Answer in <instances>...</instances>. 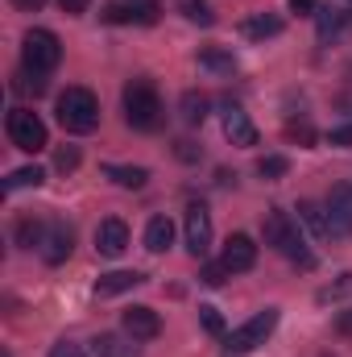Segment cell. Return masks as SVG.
Listing matches in <instances>:
<instances>
[{
  "instance_id": "6da1fadb",
  "label": "cell",
  "mask_w": 352,
  "mask_h": 357,
  "mask_svg": "<svg viewBox=\"0 0 352 357\" xmlns=\"http://www.w3.org/2000/svg\"><path fill=\"white\" fill-rule=\"evenodd\" d=\"M262 233H265V245H273L278 254H286L294 266H303V270H311L315 266V254L307 250V237L298 233V225L282 212V208H273V212H265V225H262Z\"/></svg>"
},
{
  "instance_id": "7a4b0ae2",
  "label": "cell",
  "mask_w": 352,
  "mask_h": 357,
  "mask_svg": "<svg viewBox=\"0 0 352 357\" xmlns=\"http://www.w3.org/2000/svg\"><path fill=\"white\" fill-rule=\"evenodd\" d=\"M125 121H129V129H137V133H154V129L166 121L162 100H158V88H154L150 79H133V84L125 88Z\"/></svg>"
},
{
  "instance_id": "3957f363",
  "label": "cell",
  "mask_w": 352,
  "mask_h": 357,
  "mask_svg": "<svg viewBox=\"0 0 352 357\" xmlns=\"http://www.w3.org/2000/svg\"><path fill=\"white\" fill-rule=\"evenodd\" d=\"M58 125L71 133H91L99 125V100L88 88H67L58 96Z\"/></svg>"
},
{
  "instance_id": "277c9868",
  "label": "cell",
  "mask_w": 352,
  "mask_h": 357,
  "mask_svg": "<svg viewBox=\"0 0 352 357\" xmlns=\"http://www.w3.org/2000/svg\"><path fill=\"white\" fill-rule=\"evenodd\" d=\"M21 63L29 75H50L58 63H63V42L58 33L50 29H29L25 33V46H21Z\"/></svg>"
},
{
  "instance_id": "5b68a950",
  "label": "cell",
  "mask_w": 352,
  "mask_h": 357,
  "mask_svg": "<svg viewBox=\"0 0 352 357\" xmlns=\"http://www.w3.org/2000/svg\"><path fill=\"white\" fill-rule=\"evenodd\" d=\"M8 142L17 146V150H25V154H38V150H46V125H42V116L38 112H29V108H13L8 112Z\"/></svg>"
},
{
  "instance_id": "8992f818",
  "label": "cell",
  "mask_w": 352,
  "mask_h": 357,
  "mask_svg": "<svg viewBox=\"0 0 352 357\" xmlns=\"http://www.w3.org/2000/svg\"><path fill=\"white\" fill-rule=\"evenodd\" d=\"M278 328V307H265V312H257L253 320H245L241 328H232V337H228V354H249V349H257V345H265V337Z\"/></svg>"
},
{
  "instance_id": "52a82bcc",
  "label": "cell",
  "mask_w": 352,
  "mask_h": 357,
  "mask_svg": "<svg viewBox=\"0 0 352 357\" xmlns=\"http://www.w3.org/2000/svg\"><path fill=\"white\" fill-rule=\"evenodd\" d=\"M182 233H186V250H191L195 258H207V250H211V216H207L203 204H191V208H186Z\"/></svg>"
},
{
  "instance_id": "ba28073f",
  "label": "cell",
  "mask_w": 352,
  "mask_h": 357,
  "mask_svg": "<svg viewBox=\"0 0 352 357\" xmlns=\"http://www.w3.org/2000/svg\"><path fill=\"white\" fill-rule=\"evenodd\" d=\"M323 208H328L332 237H352V183H336Z\"/></svg>"
},
{
  "instance_id": "9c48e42d",
  "label": "cell",
  "mask_w": 352,
  "mask_h": 357,
  "mask_svg": "<svg viewBox=\"0 0 352 357\" xmlns=\"http://www.w3.org/2000/svg\"><path fill=\"white\" fill-rule=\"evenodd\" d=\"M120 328H125V337H133V341H154V337L162 333V316H158L154 307H145V303H133V307L120 316Z\"/></svg>"
},
{
  "instance_id": "30bf717a",
  "label": "cell",
  "mask_w": 352,
  "mask_h": 357,
  "mask_svg": "<svg viewBox=\"0 0 352 357\" xmlns=\"http://www.w3.org/2000/svg\"><path fill=\"white\" fill-rule=\"evenodd\" d=\"M125 250H129V225L120 216L99 220V229H95V254L99 258H120Z\"/></svg>"
},
{
  "instance_id": "8fae6325",
  "label": "cell",
  "mask_w": 352,
  "mask_h": 357,
  "mask_svg": "<svg viewBox=\"0 0 352 357\" xmlns=\"http://www.w3.org/2000/svg\"><path fill=\"white\" fill-rule=\"evenodd\" d=\"M228 274H245V270L257 266V245H253V237L249 233H232L228 241H224V258H220Z\"/></svg>"
},
{
  "instance_id": "7c38bea8",
  "label": "cell",
  "mask_w": 352,
  "mask_h": 357,
  "mask_svg": "<svg viewBox=\"0 0 352 357\" xmlns=\"http://www.w3.org/2000/svg\"><path fill=\"white\" fill-rule=\"evenodd\" d=\"M71 250H75V233H71V225L54 220V225L46 229V241H42V258H46L50 266H63V262L71 258Z\"/></svg>"
},
{
  "instance_id": "4fadbf2b",
  "label": "cell",
  "mask_w": 352,
  "mask_h": 357,
  "mask_svg": "<svg viewBox=\"0 0 352 357\" xmlns=\"http://www.w3.org/2000/svg\"><path fill=\"white\" fill-rule=\"evenodd\" d=\"M224 133L232 146H257V125L249 121V112L241 104H228L224 108Z\"/></svg>"
},
{
  "instance_id": "5bb4252c",
  "label": "cell",
  "mask_w": 352,
  "mask_h": 357,
  "mask_svg": "<svg viewBox=\"0 0 352 357\" xmlns=\"http://www.w3.org/2000/svg\"><path fill=\"white\" fill-rule=\"evenodd\" d=\"M108 21L116 25H154L158 21V4L154 0H133V4H112Z\"/></svg>"
},
{
  "instance_id": "9a60e30c",
  "label": "cell",
  "mask_w": 352,
  "mask_h": 357,
  "mask_svg": "<svg viewBox=\"0 0 352 357\" xmlns=\"http://www.w3.org/2000/svg\"><path fill=\"white\" fill-rule=\"evenodd\" d=\"M141 282H145V274H137V270H112V274H99L95 278V295L99 299H112V295H125V291H133Z\"/></svg>"
},
{
  "instance_id": "2e32d148",
  "label": "cell",
  "mask_w": 352,
  "mask_h": 357,
  "mask_svg": "<svg viewBox=\"0 0 352 357\" xmlns=\"http://www.w3.org/2000/svg\"><path fill=\"white\" fill-rule=\"evenodd\" d=\"M91 354L95 357H137V341L133 337H116V333H99L91 341Z\"/></svg>"
},
{
  "instance_id": "e0dca14e",
  "label": "cell",
  "mask_w": 352,
  "mask_h": 357,
  "mask_svg": "<svg viewBox=\"0 0 352 357\" xmlns=\"http://www.w3.org/2000/svg\"><path fill=\"white\" fill-rule=\"evenodd\" d=\"M175 245V225H170V216H154L150 225H145V250L150 254H166Z\"/></svg>"
},
{
  "instance_id": "ac0fdd59",
  "label": "cell",
  "mask_w": 352,
  "mask_h": 357,
  "mask_svg": "<svg viewBox=\"0 0 352 357\" xmlns=\"http://www.w3.org/2000/svg\"><path fill=\"white\" fill-rule=\"evenodd\" d=\"M13 241H17L21 250H33V245H42V241H46V225H42L33 212H25V216L13 225Z\"/></svg>"
},
{
  "instance_id": "d6986e66",
  "label": "cell",
  "mask_w": 352,
  "mask_h": 357,
  "mask_svg": "<svg viewBox=\"0 0 352 357\" xmlns=\"http://www.w3.org/2000/svg\"><path fill=\"white\" fill-rule=\"evenodd\" d=\"M178 108H182V121H186V125H203V121H207V108H211V100H207L203 91H182Z\"/></svg>"
},
{
  "instance_id": "ffe728a7",
  "label": "cell",
  "mask_w": 352,
  "mask_h": 357,
  "mask_svg": "<svg viewBox=\"0 0 352 357\" xmlns=\"http://www.w3.org/2000/svg\"><path fill=\"white\" fill-rule=\"evenodd\" d=\"M298 220L315 233V237H332V225H328V208H319V204H311V199H303L298 204Z\"/></svg>"
},
{
  "instance_id": "44dd1931",
  "label": "cell",
  "mask_w": 352,
  "mask_h": 357,
  "mask_svg": "<svg viewBox=\"0 0 352 357\" xmlns=\"http://www.w3.org/2000/svg\"><path fill=\"white\" fill-rule=\"evenodd\" d=\"M108 178L116 187H125V191H141L150 183V171L145 167H108Z\"/></svg>"
},
{
  "instance_id": "7402d4cb",
  "label": "cell",
  "mask_w": 352,
  "mask_h": 357,
  "mask_svg": "<svg viewBox=\"0 0 352 357\" xmlns=\"http://www.w3.org/2000/svg\"><path fill=\"white\" fill-rule=\"evenodd\" d=\"M199 67H207L216 75H232L237 71V59L228 50H220V46H207V50H199Z\"/></svg>"
},
{
  "instance_id": "603a6c76",
  "label": "cell",
  "mask_w": 352,
  "mask_h": 357,
  "mask_svg": "<svg viewBox=\"0 0 352 357\" xmlns=\"http://www.w3.org/2000/svg\"><path fill=\"white\" fill-rule=\"evenodd\" d=\"M245 33H249V38H273V33H282V17H273V13L249 17V21H245Z\"/></svg>"
},
{
  "instance_id": "cb8c5ba5",
  "label": "cell",
  "mask_w": 352,
  "mask_h": 357,
  "mask_svg": "<svg viewBox=\"0 0 352 357\" xmlns=\"http://www.w3.org/2000/svg\"><path fill=\"white\" fill-rule=\"evenodd\" d=\"M42 178H46V171H42V167H21V171H13V175H8L4 191H17V187H38Z\"/></svg>"
},
{
  "instance_id": "d4e9b609",
  "label": "cell",
  "mask_w": 352,
  "mask_h": 357,
  "mask_svg": "<svg viewBox=\"0 0 352 357\" xmlns=\"http://www.w3.org/2000/svg\"><path fill=\"white\" fill-rule=\"evenodd\" d=\"M182 13H186V21H195V25H216V13H211L207 0H186Z\"/></svg>"
},
{
  "instance_id": "484cf974",
  "label": "cell",
  "mask_w": 352,
  "mask_h": 357,
  "mask_svg": "<svg viewBox=\"0 0 352 357\" xmlns=\"http://www.w3.org/2000/svg\"><path fill=\"white\" fill-rule=\"evenodd\" d=\"M315 17H319V38H323V42H328V38H336V33L344 29V17H340L336 8H319Z\"/></svg>"
},
{
  "instance_id": "4316f807",
  "label": "cell",
  "mask_w": 352,
  "mask_h": 357,
  "mask_svg": "<svg viewBox=\"0 0 352 357\" xmlns=\"http://www.w3.org/2000/svg\"><path fill=\"white\" fill-rule=\"evenodd\" d=\"M290 171V162L282 158V154H265V158H257V175L262 178H282Z\"/></svg>"
},
{
  "instance_id": "83f0119b",
  "label": "cell",
  "mask_w": 352,
  "mask_h": 357,
  "mask_svg": "<svg viewBox=\"0 0 352 357\" xmlns=\"http://www.w3.org/2000/svg\"><path fill=\"white\" fill-rule=\"evenodd\" d=\"M352 291V274H340V282H332V287H323L319 291V303H332V299H344Z\"/></svg>"
},
{
  "instance_id": "f1b7e54d",
  "label": "cell",
  "mask_w": 352,
  "mask_h": 357,
  "mask_svg": "<svg viewBox=\"0 0 352 357\" xmlns=\"http://www.w3.org/2000/svg\"><path fill=\"white\" fill-rule=\"evenodd\" d=\"M199 324H203L211 337H220V333H224V316H220L216 307H199Z\"/></svg>"
},
{
  "instance_id": "f546056e",
  "label": "cell",
  "mask_w": 352,
  "mask_h": 357,
  "mask_svg": "<svg viewBox=\"0 0 352 357\" xmlns=\"http://www.w3.org/2000/svg\"><path fill=\"white\" fill-rule=\"evenodd\" d=\"M54 167H58V171H75V167H79V150H75V146H63V150L54 154Z\"/></svg>"
},
{
  "instance_id": "4dcf8cb0",
  "label": "cell",
  "mask_w": 352,
  "mask_h": 357,
  "mask_svg": "<svg viewBox=\"0 0 352 357\" xmlns=\"http://www.w3.org/2000/svg\"><path fill=\"white\" fill-rule=\"evenodd\" d=\"M199 278H203L207 287H220V282L228 278V266H224V262H207V266H203V274H199Z\"/></svg>"
},
{
  "instance_id": "1f68e13d",
  "label": "cell",
  "mask_w": 352,
  "mask_h": 357,
  "mask_svg": "<svg viewBox=\"0 0 352 357\" xmlns=\"http://www.w3.org/2000/svg\"><path fill=\"white\" fill-rule=\"evenodd\" d=\"M175 154L182 162H199V158H203V150H199L195 142H175Z\"/></svg>"
},
{
  "instance_id": "d6a6232c",
  "label": "cell",
  "mask_w": 352,
  "mask_h": 357,
  "mask_svg": "<svg viewBox=\"0 0 352 357\" xmlns=\"http://www.w3.org/2000/svg\"><path fill=\"white\" fill-rule=\"evenodd\" d=\"M50 357H88V349L75 345V341H58V345L50 349Z\"/></svg>"
},
{
  "instance_id": "836d02e7",
  "label": "cell",
  "mask_w": 352,
  "mask_h": 357,
  "mask_svg": "<svg viewBox=\"0 0 352 357\" xmlns=\"http://www.w3.org/2000/svg\"><path fill=\"white\" fill-rule=\"evenodd\" d=\"M290 13H298V17H315L319 8H315V0H290Z\"/></svg>"
},
{
  "instance_id": "e575fe53",
  "label": "cell",
  "mask_w": 352,
  "mask_h": 357,
  "mask_svg": "<svg viewBox=\"0 0 352 357\" xmlns=\"http://www.w3.org/2000/svg\"><path fill=\"white\" fill-rule=\"evenodd\" d=\"M332 146H352V125H340V129H332Z\"/></svg>"
},
{
  "instance_id": "d590c367",
  "label": "cell",
  "mask_w": 352,
  "mask_h": 357,
  "mask_svg": "<svg viewBox=\"0 0 352 357\" xmlns=\"http://www.w3.org/2000/svg\"><path fill=\"white\" fill-rule=\"evenodd\" d=\"M286 133H290V137H298V142H315L311 125H286Z\"/></svg>"
},
{
  "instance_id": "8d00e7d4",
  "label": "cell",
  "mask_w": 352,
  "mask_h": 357,
  "mask_svg": "<svg viewBox=\"0 0 352 357\" xmlns=\"http://www.w3.org/2000/svg\"><path fill=\"white\" fill-rule=\"evenodd\" d=\"M63 4V13H71V17H79V13H88L91 0H58Z\"/></svg>"
},
{
  "instance_id": "74e56055",
  "label": "cell",
  "mask_w": 352,
  "mask_h": 357,
  "mask_svg": "<svg viewBox=\"0 0 352 357\" xmlns=\"http://www.w3.org/2000/svg\"><path fill=\"white\" fill-rule=\"evenodd\" d=\"M42 4H46V0H13L17 13H42Z\"/></svg>"
},
{
  "instance_id": "f35d334b",
  "label": "cell",
  "mask_w": 352,
  "mask_h": 357,
  "mask_svg": "<svg viewBox=\"0 0 352 357\" xmlns=\"http://www.w3.org/2000/svg\"><path fill=\"white\" fill-rule=\"evenodd\" d=\"M336 328H340L344 337H352V307H349V312H340V316H336Z\"/></svg>"
},
{
  "instance_id": "ab89813d",
  "label": "cell",
  "mask_w": 352,
  "mask_h": 357,
  "mask_svg": "<svg viewBox=\"0 0 352 357\" xmlns=\"http://www.w3.org/2000/svg\"><path fill=\"white\" fill-rule=\"evenodd\" d=\"M0 357H13V354H0Z\"/></svg>"
}]
</instances>
